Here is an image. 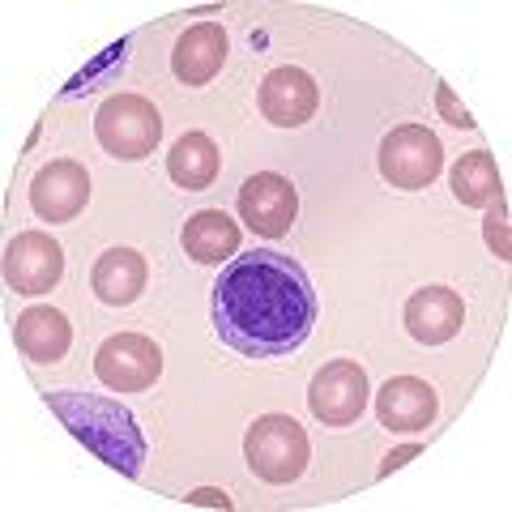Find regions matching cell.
Instances as JSON below:
<instances>
[{
  "instance_id": "obj_6",
  "label": "cell",
  "mask_w": 512,
  "mask_h": 512,
  "mask_svg": "<svg viewBox=\"0 0 512 512\" xmlns=\"http://www.w3.org/2000/svg\"><path fill=\"white\" fill-rule=\"evenodd\" d=\"M94 372H99V380L107 389L141 393L158 380V372H163V350H158L150 338H141V333H116V338H107L99 346Z\"/></svg>"
},
{
  "instance_id": "obj_15",
  "label": "cell",
  "mask_w": 512,
  "mask_h": 512,
  "mask_svg": "<svg viewBox=\"0 0 512 512\" xmlns=\"http://www.w3.org/2000/svg\"><path fill=\"white\" fill-rule=\"evenodd\" d=\"M222 60H227V30H222L218 22H201L192 26L188 35L175 43V77L188 86H205L210 77L222 69Z\"/></svg>"
},
{
  "instance_id": "obj_20",
  "label": "cell",
  "mask_w": 512,
  "mask_h": 512,
  "mask_svg": "<svg viewBox=\"0 0 512 512\" xmlns=\"http://www.w3.org/2000/svg\"><path fill=\"white\" fill-rule=\"evenodd\" d=\"M487 244L495 248L500 261H508V210H504V201H495V214L487 218Z\"/></svg>"
},
{
  "instance_id": "obj_9",
  "label": "cell",
  "mask_w": 512,
  "mask_h": 512,
  "mask_svg": "<svg viewBox=\"0 0 512 512\" xmlns=\"http://www.w3.org/2000/svg\"><path fill=\"white\" fill-rule=\"evenodd\" d=\"M295 214H299L295 188H291V180H282L274 171L252 175V180L239 188V218H244L256 235H265V239L286 235Z\"/></svg>"
},
{
  "instance_id": "obj_2",
  "label": "cell",
  "mask_w": 512,
  "mask_h": 512,
  "mask_svg": "<svg viewBox=\"0 0 512 512\" xmlns=\"http://www.w3.org/2000/svg\"><path fill=\"white\" fill-rule=\"evenodd\" d=\"M43 402L52 406L56 419L69 427L94 457L107 461L111 470H120L128 478L141 474L146 440H141V431H137V419L120 402L90 397V393H43Z\"/></svg>"
},
{
  "instance_id": "obj_4",
  "label": "cell",
  "mask_w": 512,
  "mask_h": 512,
  "mask_svg": "<svg viewBox=\"0 0 512 512\" xmlns=\"http://www.w3.org/2000/svg\"><path fill=\"white\" fill-rule=\"evenodd\" d=\"M94 133H99L103 150L116 158H146L154 154L158 137H163V116L150 99L141 94H116L99 107L94 116Z\"/></svg>"
},
{
  "instance_id": "obj_21",
  "label": "cell",
  "mask_w": 512,
  "mask_h": 512,
  "mask_svg": "<svg viewBox=\"0 0 512 512\" xmlns=\"http://www.w3.org/2000/svg\"><path fill=\"white\" fill-rule=\"evenodd\" d=\"M436 107H440V116H444L448 124H457V128H474L470 111L453 99V90H448V86H440V90H436Z\"/></svg>"
},
{
  "instance_id": "obj_19",
  "label": "cell",
  "mask_w": 512,
  "mask_h": 512,
  "mask_svg": "<svg viewBox=\"0 0 512 512\" xmlns=\"http://www.w3.org/2000/svg\"><path fill=\"white\" fill-rule=\"evenodd\" d=\"M453 197L461 205H470V210L500 201V171H495V158L487 150L461 154V163L453 167Z\"/></svg>"
},
{
  "instance_id": "obj_10",
  "label": "cell",
  "mask_w": 512,
  "mask_h": 512,
  "mask_svg": "<svg viewBox=\"0 0 512 512\" xmlns=\"http://www.w3.org/2000/svg\"><path fill=\"white\" fill-rule=\"evenodd\" d=\"M86 201H90V175L73 158L47 163L35 175V184H30V205H35L43 222H69L86 210Z\"/></svg>"
},
{
  "instance_id": "obj_22",
  "label": "cell",
  "mask_w": 512,
  "mask_h": 512,
  "mask_svg": "<svg viewBox=\"0 0 512 512\" xmlns=\"http://www.w3.org/2000/svg\"><path fill=\"white\" fill-rule=\"evenodd\" d=\"M419 453V444H410V448H397V453H389L384 457V466H380V474H389V470H397V466H406V461Z\"/></svg>"
},
{
  "instance_id": "obj_1",
  "label": "cell",
  "mask_w": 512,
  "mask_h": 512,
  "mask_svg": "<svg viewBox=\"0 0 512 512\" xmlns=\"http://www.w3.org/2000/svg\"><path fill=\"white\" fill-rule=\"evenodd\" d=\"M316 325V291L299 261L269 248L222 269L214 282V329L248 359H282L308 342Z\"/></svg>"
},
{
  "instance_id": "obj_17",
  "label": "cell",
  "mask_w": 512,
  "mask_h": 512,
  "mask_svg": "<svg viewBox=\"0 0 512 512\" xmlns=\"http://www.w3.org/2000/svg\"><path fill=\"white\" fill-rule=\"evenodd\" d=\"M184 252L201 265H222L239 252V227L222 210H201L184 222Z\"/></svg>"
},
{
  "instance_id": "obj_16",
  "label": "cell",
  "mask_w": 512,
  "mask_h": 512,
  "mask_svg": "<svg viewBox=\"0 0 512 512\" xmlns=\"http://www.w3.org/2000/svg\"><path fill=\"white\" fill-rule=\"evenodd\" d=\"M90 286L103 303L124 308V303H133L146 291V261H141V252H133V248H111L99 256V265H94Z\"/></svg>"
},
{
  "instance_id": "obj_13",
  "label": "cell",
  "mask_w": 512,
  "mask_h": 512,
  "mask_svg": "<svg viewBox=\"0 0 512 512\" xmlns=\"http://www.w3.org/2000/svg\"><path fill=\"white\" fill-rule=\"evenodd\" d=\"M376 419L389 431H423L436 419V393L419 376H397L376 393Z\"/></svg>"
},
{
  "instance_id": "obj_8",
  "label": "cell",
  "mask_w": 512,
  "mask_h": 512,
  "mask_svg": "<svg viewBox=\"0 0 512 512\" xmlns=\"http://www.w3.org/2000/svg\"><path fill=\"white\" fill-rule=\"evenodd\" d=\"M64 274V252L52 235L26 231L5 248V282L18 295H47Z\"/></svg>"
},
{
  "instance_id": "obj_12",
  "label": "cell",
  "mask_w": 512,
  "mask_h": 512,
  "mask_svg": "<svg viewBox=\"0 0 512 512\" xmlns=\"http://www.w3.org/2000/svg\"><path fill=\"white\" fill-rule=\"evenodd\" d=\"M461 316H466L461 295L448 291V286H423V291H414L406 303V329H410V338L423 346H440L448 338H457Z\"/></svg>"
},
{
  "instance_id": "obj_23",
  "label": "cell",
  "mask_w": 512,
  "mask_h": 512,
  "mask_svg": "<svg viewBox=\"0 0 512 512\" xmlns=\"http://www.w3.org/2000/svg\"><path fill=\"white\" fill-rule=\"evenodd\" d=\"M192 504H218V508H231L227 495H218V491H197V495H188Z\"/></svg>"
},
{
  "instance_id": "obj_11",
  "label": "cell",
  "mask_w": 512,
  "mask_h": 512,
  "mask_svg": "<svg viewBox=\"0 0 512 512\" xmlns=\"http://www.w3.org/2000/svg\"><path fill=\"white\" fill-rule=\"evenodd\" d=\"M261 111H265V120L278 128L308 124L316 111V82L303 69H295V64L274 69L261 82Z\"/></svg>"
},
{
  "instance_id": "obj_5",
  "label": "cell",
  "mask_w": 512,
  "mask_h": 512,
  "mask_svg": "<svg viewBox=\"0 0 512 512\" xmlns=\"http://www.w3.org/2000/svg\"><path fill=\"white\" fill-rule=\"evenodd\" d=\"M440 167H444L440 141H436V133H427L419 124L393 128V133L380 141V175L393 188H410V192L427 188L440 175Z\"/></svg>"
},
{
  "instance_id": "obj_18",
  "label": "cell",
  "mask_w": 512,
  "mask_h": 512,
  "mask_svg": "<svg viewBox=\"0 0 512 512\" xmlns=\"http://www.w3.org/2000/svg\"><path fill=\"white\" fill-rule=\"evenodd\" d=\"M167 175L188 192H201L218 175V146L205 133H184L167 154Z\"/></svg>"
},
{
  "instance_id": "obj_3",
  "label": "cell",
  "mask_w": 512,
  "mask_h": 512,
  "mask_svg": "<svg viewBox=\"0 0 512 512\" xmlns=\"http://www.w3.org/2000/svg\"><path fill=\"white\" fill-rule=\"evenodd\" d=\"M308 431H303L291 414H261L248 436H244V457L261 483H295L308 466Z\"/></svg>"
},
{
  "instance_id": "obj_14",
  "label": "cell",
  "mask_w": 512,
  "mask_h": 512,
  "mask_svg": "<svg viewBox=\"0 0 512 512\" xmlns=\"http://www.w3.org/2000/svg\"><path fill=\"white\" fill-rule=\"evenodd\" d=\"M13 342L30 363H56L69 355L73 346V329L56 308H26L13 325Z\"/></svg>"
},
{
  "instance_id": "obj_7",
  "label": "cell",
  "mask_w": 512,
  "mask_h": 512,
  "mask_svg": "<svg viewBox=\"0 0 512 512\" xmlns=\"http://www.w3.org/2000/svg\"><path fill=\"white\" fill-rule=\"evenodd\" d=\"M308 406H312V414L325 427L355 423L363 414V406H367V372L359 363H350V359H338V363L320 367V372L312 376Z\"/></svg>"
}]
</instances>
